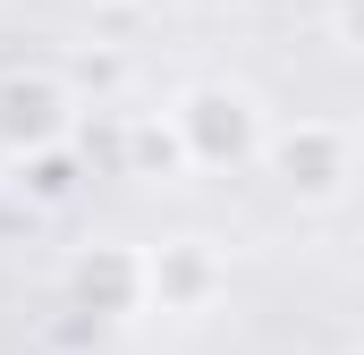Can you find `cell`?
Listing matches in <instances>:
<instances>
[{
  "mask_svg": "<svg viewBox=\"0 0 364 355\" xmlns=\"http://www.w3.org/2000/svg\"><path fill=\"white\" fill-rule=\"evenodd\" d=\"M170 127L186 144V170H246L272 144V127H263V110H255L246 85H186L170 102Z\"/></svg>",
  "mask_w": 364,
  "mask_h": 355,
  "instance_id": "6da1fadb",
  "label": "cell"
},
{
  "mask_svg": "<svg viewBox=\"0 0 364 355\" xmlns=\"http://www.w3.org/2000/svg\"><path fill=\"white\" fill-rule=\"evenodd\" d=\"M263 161H272V178L296 203H339L348 178H356V136L331 127V119H296V127H272Z\"/></svg>",
  "mask_w": 364,
  "mask_h": 355,
  "instance_id": "7a4b0ae2",
  "label": "cell"
},
{
  "mask_svg": "<svg viewBox=\"0 0 364 355\" xmlns=\"http://www.w3.org/2000/svg\"><path fill=\"white\" fill-rule=\"evenodd\" d=\"M68 136H77V93L60 85L51 68H9L0 77V153L9 161L60 153Z\"/></svg>",
  "mask_w": 364,
  "mask_h": 355,
  "instance_id": "3957f363",
  "label": "cell"
},
{
  "mask_svg": "<svg viewBox=\"0 0 364 355\" xmlns=\"http://www.w3.org/2000/svg\"><path fill=\"white\" fill-rule=\"evenodd\" d=\"M68 296L102 313V322H127V313H144L153 305V279H144V246H85L77 263H68Z\"/></svg>",
  "mask_w": 364,
  "mask_h": 355,
  "instance_id": "277c9868",
  "label": "cell"
},
{
  "mask_svg": "<svg viewBox=\"0 0 364 355\" xmlns=\"http://www.w3.org/2000/svg\"><path fill=\"white\" fill-rule=\"evenodd\" d=\"M144 279H153V305L161 313H203L229 288V263L203 237H161V246H144Z\"/></svg>",
  "mask_w": 364,
  "mask_h": 355,
  "instance_id": "5b68a950",
  "label": "cell"
},
{
  "mask_svg": "<svg viewBox=\"0 0 364 355\" xmlns=\"http://www.w3.org/2000/svg\"><path fill=\"white\" fill-rule=\"evenodd\" d=\"M127 170H136V178H153V170H186L178 127H170V119H136V127H127Z\"/></svg>",
  "mask_w": 364,
  "mask_h": 355,
  "instance_id": "8992f818",
  "label": "cell"
},
{
  "mask_svg": "<svg viewBox=\"0 0 364 355\" xmlns=\"http://www.w3.org/2000/svg\"><path fill=\"white\" fill-rule=\"evenodd\" d=\"M331 34H339L348 51H364V0H331Z\"/></svg>",
  "mask_w": 364,
  "mask_h": 355,
  "instance_id": "52a82bcc",
  "label": "cell"
}]
</instances>
